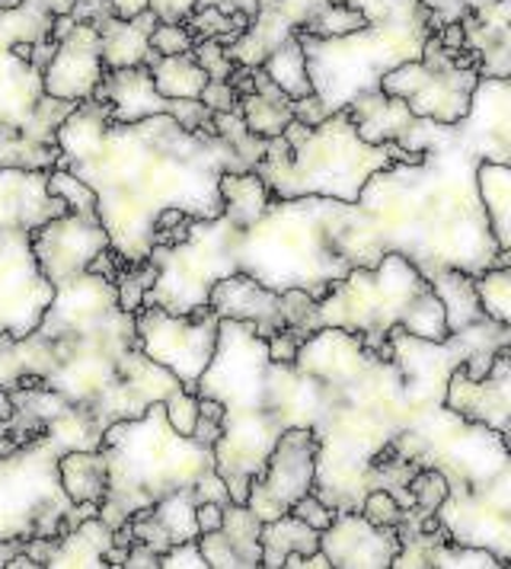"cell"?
<instances>
[{
  "label": "cell",
  "mask_w": 511,
  "mask_h": 569,
  "mask_svg": "<svg viewBox=\"0 0 511 569\" xmlns=\"http://www.w3.org/2000/svg\"><path fill=\"white\" fill-rule=\"evenodd\" d=\"M54 144L58 167L97 192L109 247L128 262L148 259L153 218L163 208L218 218L224 211L221 173L247 170L233 144L214 131H186L167 112L119 126L102 100L77 103L54 131Z\"/></svg>",
  "instance_id": "obj_1"
},
{
  "label": "cell",
  "mask_w": 511,
  "mask_h": 569,
  "mask_svg": "<svg viewBox=\"0 0 511 569\" xmlns=\"http://www.w3.org/2000/svg\"><path fill=\"white\" fill-rule=\"evenodd\" d=\"M100 451L109 467L100 518L112 528L170 492L196 490L204 473L214 470V448L179 436L163 403L112 422L102 432Z\"/></svg>",
  "instance_id": "obj_2"
},
{
  "label": "cell",
  "mask_w": 511,
  "mask_h": 569,
  "mask_svg": "<svg viewBox=\"0 0 511 569\" xmlns=\"http://www.w3.org/2000/svg\"><path fill=\"white\" fill-rule=\"evenodd\" d=\"M422 154H409L397 141L368 144L355 131L349 109H335L320 126L304 131L301 141L269 138L265 154L255 163V177L269 186L275 199H339L355 202L361 186L390 163H409Z\"/></svg>",
  "instance_id": "obj_3"
},
{
  "label": "cell",
  "mask_w": 511,
  "mask_h": 569,
  "mask_svg": "<svg viewBox=\"0 0 511 569\" xmlns=\"http://www.w3.org/2000/svg\"><path fill=\"white\" fill-rule=\"evenodd\" d=\"M339 199L301 196L279 199L265 214L237 237V272L255 282L288 291L301 288L310 298H323L332 284L342 282L352 266L335 257L330 243V221Z\"/></svg>",
  "instance_id": "obj_4"
},
{
  "label": "cell",
  "mask_w": 511,
  "mask_h": 569,
  "mask_svg": "<svg viewBox=\"0 0 511 569\" xmlns=\"http://www.w3.org/2000/svg\"><path fill=\"white\" fill-rule=\"evenodd\" d=\"M68 448L51 432L0 455V541L58 538L77 521L100 516L93 502H71L61 487L58 458Z\"/></svg>",
  "instance_id": "obj_5"
},
{
  "label": "cell",
  "mask_w": 511,
  "mask_h": 569,
  "mask_svg": "<svg viewBox=\"0 0 511 569\" xmlns=\"http://www.w3.org/2000/svg\"><path fill=\"white\" fill-rule=\"evenodd\" d=\"M237 237L224 214L196 221L192 233L177 247H151L157 279L144 305H157L167 313H189L208 305V291L218 279L237 272Z\"/></svg>",
  "instance_id": "obj_6"
},
{
  "label": "cell",
  "mask_w": 511,
  "mask_h": 569,
  "mask_svg": "<svg viewBox=\"0 0 511 569\" xmlns=\"http://www.w3.org/2000/svg\"><path fill=\"white\" fill-rule=\"evenodd\" d=\"M477 80H480L477 54L470 52L467 58L448 54L438 42V32H432L422 46V58L403 61L393 71H387L381 78V90L403 100L415 119L454 126L467 116Z\"/></svg>",
  "instance_id": "obj_7"
},
{
  "label": "cell",
  "mask_w": 511,
  "mask_h": 569,
  "mask_svg": "<svg viewBox=\"0 0 511 569\" xmlns=\"http://www.w3.org/2000/svg\"><path fill=\"white\" fill-rule=\"evenodd\" d=\"M221 317L208 305L189 313H167L157 305H144L134 313L138 346L151 362L173 371L179 385L196 393L202 371L214 356Z\"/></svg>",
  "instance_id": "obj_8"
},
{
  "label": "cell",
  "mask_w": 511,
  "mask_h": 569,
  "mask_svg": "<svg viewBox=\"0 0 511 569\" xmlns=\"http://www.w3.org/2000/svg\"><path fill=\"white\" fill-rule=\"evenodd\" d=\"M317 477V436L307 426H291L272 445L262 470L250 480L247 502L259 521L291 512V506L313 490Z\"/></svg>",
  "instance_id": "obj_9"
},
{
  "label": "cell",
  "mask_w": 511,
  "mask_h": 569,
  "mask_svg": "<svg viewBox=\"0 0 511 569\" xmlns=\"http://www.w3.org/2000/svg\"><path fill=\"white\" fill-rule=\"evenodd\" d=\"M109 247V233L97 214L64 211L32 231V257L51 288L87 272L90 259Z\"/></svg>",
  "instance_id": "obj_10"
},
{
  "label": "cell",
  "mask_w": 511,
  "mask_h": 569,
  "mask_svg": "<svg viewBox=\"0 0 511 569\" xmlns=\"http://www.w3.org/2000/svg\"><path fill=\"white\" fill-rule=\"evenodd\" d=\"M106 64H102L100 29L90 23H74L51 52L49 64L42 71V90L54 100L87 103L97 97Z\"/></svg>",
  "instance_id": "obj_11"
},
{
  "label": "cell",
  "mask_w": 511,
  "mask_h": 569,
  "mask_svg": "<svg viewBox=\"0 0 511 569\" xmlns=\"http://www.w3.org/2000/svg\"><path fill=\"white\" fill-rule=\"evenodd\" d=\"M444 407L460 419L480 422L485 429L509 436V410H511V359L509 349L495 352L492 368L480 381L467 378V368L458 365L448 378L444 388Z\"/></svg>",
  "instance_id": "obj_12"
},
{
  "label": "cell",
  "mask_w": 511,
  "mask_h": 569,
  "mask_svg": "<svg viewBox=\"0 0 511 569\" xmlns=\"http://www.w3.org/2000/svg\"><path fill=\"white\" fill-rule=\"evenodd\" d=\"M511 87L509 78H480L467 116L454 122L460 141L480 157V160H495L509 163L511 157Z\"/></svg>",
  "instance_id": "obj_13"
},
{
  "label": "cell",
  "mask_w": 511,
  "mask_h": 569,
  "mask_svg": "<svg viewBox=\"0 0 511 569\" xmlns=\"http://www.w3.org/2000/svg\"><path fill=\"white\" fill-rule=\"evenodd\" d=\"M320 550L327 553L330 567L339 569H381L393 567L400 553L397 528L374 525L361 512H335L330 528L320 531Z\"/></svg>",
  "instance_id": "obj_14"
},
{
  "label": "cell",
  "mask_w": 511,
  "mask_h": 569,
  "mask_svg": "<svg viewBox=\"0 0 511 569\" xmlns=\"http://www.w3.org/2000/svg\"><path fill=\"white\" fill-rule=\"evenodd\" d=\"M208 308L221 320L250 323L259 337H272L284 327L279 291L259 284L247 272H230L224 279H218L214 288L208 291Z\"/></svg>",
  "instance_id": "obj_15"
},
{
  "label": "cell",
  "mask_w": 511,
  "mask_h": 569,
  "mask_svg": "<svg viewBox=\"0 0 511 569\" xmlns=\"http://www.w3.org/2000/svg\"><path fill=\"white\" fill-rule=\"evenodd\" d=\"M262 521L243 502H228L218 531L199 535V547L208 569H255L262 567Z\"/></svg>",
  "instance_id": "obj_16"
},
{
  "label": "cell",
  "mask_w": 511,
  "mask_h": 569,
  "mask_svg": "<svg viewBox=\"0 0 511 569\" xmlns=\"http://www.w3.org/2000/svg\"><path fill=\"white\" fill-rule=\"evenodd\" d=\"M93 100H102V103L109 106V116H112V122H119V126H131V122H141V119H148V116L170 112V100H163V97L157 93L151 71H148L144 64L106 71Z\"/></svg>",
  "instance_id": "obj_17"
},
{
  "label": "cell",
  "mask_w": 511,
  "mask_h": 569,
  "mask_svg": "<svg viewBox=\"0 0 511 569\" xmlns=\"http://www.w3.org/2000/svg\"><path fill=\"white\" fill-rule=\"evenodd\" d=\"M355 131L361 141L368 144H387V141H400L412 126V112L403 100L383 93V90H371V93H361L352 103L345 106Z\"/></svg>",
  "instance_id": "obj_18"
},
{
  "label": "cell",
  "mask_w": 511,
  "mask_h": 569,
  "mask_svg": "<svg viewBox=\"0 0 511 569\" xmlns=\"http://www.w3.org/2000/svg\"><path fill=\"white\" fill-rule=\"evenodd\" d=\"M157 27V13L144 10L131 20L122 17H109L106 23H100V42H102V64L106 71L116 68H138L148 61L151 54V29Z\"/></svg>",
  "instance_id": "obj_19"
},
{
  "label": "cell",
  "mask_w": 511,
  "mask_h": 569,
  "mask_svg": "<svg viewBox=\"0 0 511 569\" xmlns=\"http://www.w3.org/2000/svg\"><path fill=\"white\" fill-rule=\"evenodd\" d=\"M112 547V525L100 516L83 518L74 528L54 538L49 553V569H100L106 567V550Z\"/></svg>",
  "instance_id": "obj_20"
},
{
  "label": "cell",
  "mask_w": 511,
  "mask_h": 569,
  "mask_svg": "<svg viewBox=\"0 0 511 569\" xmlns=\"http://www.w3.org/2000/svg\"><path fill=\"white\" fill-rule=\"evenodd\" d=\"M473 180L499 250H511V167L495 160H480Z\"/></svg>",
  "instance_id": "obj_21"
},
{
  "label": "cell",
  "mask_w": 511,
  "mask_h": 569,
  "mask_svg": "<svg viewBox=\"0 0 511 569\" xmlns=\"http://www.w3.org/2000/svg\"><path fill=\"white\" fill-rule=\"evenodd\" d=\"M240 116L247 122V129L259 138H279L284 126L294 119L291 112V97L281 93L272 80L265 78L262 68H255L253 93L240 97Z\"/></svg>",
  "instance_id": "obj_22"
},
{
  "label": "cell",
  "mask_w": 511,
  "mask_h": 569,
  "mask_svg": "<svg viewBox=\"0 0 511 569\" xmlns=\"http://www.w3.org/2000/svg\"><path fill=\"white\" fill-rule=\"evenodd\" d=\"M218 192H221V202H224L221 214L240 231L255 224L265 214V208L272 206V192H269L265 182L255 177V170H228V173H221Z\"/></svg>",
  "instance_id": "obj_23"
},
{
  "label": "cell",
  "mask_w": 511,
  "mask_h": 569,
  "mask_svg": "<svg viewBox=\"0 0 511 569\" xmlns=\"http://www.w3.org/2000/svg\"><path fill=\"white\" fill-rule=\"evenodd\" d=\"M432 291L438 295L441 308H444V320H448V333H460L473 323H480L485 313L480 308L477 288H473V276L460 272V269H434L425 276Z\"/></svg>",
  "instance_id": "obj_24"
},
{
  "label": "cell",
  "mask_w": 511,
  "mask_h": 569,
  "mask_svg": "<svg viewBox=\"0 0 511 569\" xmlns=\"http://www.w3.org/2000/svg\"><path fill=\"white\" fill-rule=\"evenodd\" d=\"M144 68L151 71L153 87L163 100H199L208 83L204 68L196 61V54H148Z\"/></svg>",
  "instance_id": "obj_25"
},
{
  "label": "cell",
  "mask_w": 511,
  "mask_h": 569,
  "mask_svg": "<svg viewBox=\"0 0 511 569\" xmlns=\"http://www.w3.org/2000/svg\"><path fill=\"white\" fill-rule=\"evenodd\" d=\"M58 477L61 487L71 496V502H93L100 506L106 496L109 467L100 448H74L58 458Z\"/></svg>",
  "instance_id": "obj_26"
},
{
  "label": "cell",
  "mask_w": 511,
  "mask_h": 569,
  "mask_svg": "<svg viewBox=\"0 0 511 569\" xmlns=\"http://www.w3.org/2000/svg\"><path fill=\"white\" fill-rule=\"evenodd\" d=\"M259 543H262V567L279 569L288 553H304L307 557V553L320 550V531L310 528L298 516L284 512L272 521H262Z\"/></svg>",
  "instance_id": "obj_27"
},
{
  "label": "cell",
  "mask_w": 511,
  "mask_h": 569,
  "mask_svg": "<svg viewBox=\"0 0 511 569\" xmlns=\"http://www.w3.org/2000/svg\"><path fill=\"white\" fill-rule=\"evenodd\" d=\"M259 68H262L265 78L272 80L281 93H288L291 100H301V97H310V93H313V83H310V74H307L304 49H301V42H298V32L288 36L275 52L265 54V61H262Z\"/></svg>",
  "instance_id": "obj_28"
},
{
  "label": "cell",
  "mask_w": 511,
  "mask_h": 569,
  "mask_svg": "<svg viewBox=\"0 0 511 569\" xmlns=\"http://www.w3.org/2000/svg\"><path fill=\"white\" fill-rule=\"evenodd\" d=\"M58 144L36 141L20 129H0V167L3 170H54Z\"/></svg>",
  "instance_id": "obj_29"
},
{
  "label": "cell",
  "mask_w": 511,
  "mask_h": 569,
  "mask_svg": "<svg viewBox=\"0 0 511 569\" xmlns=\"http://www.w3.org/2000/svg\"><path fill=\"white\" fill-rule=\"evenodd\" d=\"M473 288L480 298V308L495 323H511V269L509 266H489L480 276H473Z\"/></svg>",
  "instance_id": "obj_30"
},
{
  "label": "cell",
  "mask_w": 511,
  "mask_h": 569,
  "mask_svg": "<svg viewBox=\"0 0 511 569\" xmlns=\"http://www.w3.org/2000/svg\"><path fill=\"white\" fill-rule=\"evenodd\" d=\"M364 23H368L364 13L355 10V7H349V3H327V7H320V10L307 20V27L301 29V32L317 36V39H335V36L358 32Z\"/></svg>",
  "instance_id": "obj_31"
},
{
  "label": "cell",
  "mask_w": 511,
  "mask_h": 569,
  "mask_svg": "<svg viewBox=\"0 0 511 569\" xmlns=\"http://www.w3.org/2000/svg\"><path fill=\"white\" fill-rule=\"evenodd\" d=\"M153 279H157V266L151 259L141 262H126L122 276L116 279V295H119V308L128 313H138L144 308V298L151 291Z\"/></svg>",
  "instance_id": "obj_32"
},
{
  "label": "cell",
  "mask_w": 511,
  "mask_h": 569,
  "mask_svg": "<svg viewBox=\"0 0 511 569\" xmlns=\"http://www.w3.org/2000/svg\"><path fill=\"white\" fill-rule=\"evenodd\" d=\"M432 567L438 569H502L505 563L483 547H467V543L441 541L432 550Z\"/></svg>",
  "instance_id": "obj_33"
},
{
  "label": "cell",
  "mask_w": 511,
  "mask_h": 569,
  "mask_svg": "<svg viewBox=\"0 0 511 569\" xmlns=\"http://www.w3.org/2000/svg\"><path fill=\"white\" fill-rule=\"evenodd\" d=\"M49 192L64 199V206L71 211H83V214H97V192L83 180H77L71 170L54 167L49 170Z\"/></svg>",
  "instance_id": "obj_34"
},
{
  "label": "cell",
  "mask_w": 511,
  "mask_h": 569,
  "mask_svg": "<svg viewBox=\"0 0 511 569\" xmlns=\"http://www.w3.org/2000/svg\"><path fill=\"white\" fill-rule=\"evenodd\" d=\"M151 52L157 54H186L196 49V32L186 27V20H179V23H160L157 20V27L151 29Z\"/></svg>",
  "instance_id": "obj_35"
},
{
  "label": "cell",
  "mask_w": 511,
  "mask_h": 569,
  "mask_svg": "<svg viewBox=\"0 0 511 569\" xmlns=\"http://www.w3.org/2000/svg\"><path fill=\"white\" fill-rule=\"evenodd\" d=\"M361 516L368 518V521H374V525H387V528H397L400 521H403V506H400V499L393 496V492L387 490H368L364 492V499H361Z\"/></svg>",
  "instance_id": "obj_36"
},
{
  "label": "cell",
  "mask_w": 511,
  "mask_h": 569,
  "mask_svg": "<svg viewBox=\"0 0 511 569\" xmlns=\"http://www.w3.org/2000/svg\"><path fill=\"white\" fill-rule=\"evenodd\" d=\"M163 410H167V419H170V426L177 429L179 436H192L196 419H199V393H192V390L186 388L173 390L163 400Z\"/></svg>",
  "instance_id": "obj_37"
},
{
  "label": "cell",
  "mask_w": 511,
  "mask_h": 569,
  "mask_svg": "<svg viewBox=\"0 0 511 569\" xmlns=\"http://www.w3.org/2000/svg\"><path fill=\"white\" fill-rule=\"evenodd\" d=\"M196 61L204 68L208 80H228L230 71H233V61H230L228 46H221L218 39H199L196 42Z\"/></svg>",
  "instance_id": "obj_38"
},
{
  "label": "cell",
  "mask_w": 511,
  "mask_h": 569,
  "mask_svg": "<svg viewBox=\"0 0 511 569\" xmlns=\"http://www.w3.org/2000/svg\"><path fill=\"white\" fill-rule=\"evenodd\" d=\"M291 516H298L301 521H307L310 528H317V531H323V528H330V521L335 518V509L327 506L317 492L310 490L304 492L294 506H291Z\"/></svg>",
  "instance_id": "obj_39"
},
{
  "label": "cell",
  "mask_w": 511,
  "mask_h": 569,
  "mask_svg": "<svg viewBox=\"0 0 511 569\" xmlns=\"http://www.w3.org/2000/svg\"><path fill=\"white\" fill-rule=\"evenodd\" d=\"M160 569H208L202 547H199V538L173 543L170 550H163L160 553Z\"/></svg>",
  "instance_id": "obj_40"
},
{
  "label": "cell",
  "mask_w": 511,
  "mask_h": 569,
  "mask_svg": "<svg viewBox=\"0 0 511 569\" xmlns=\"http://www.w3.org/2000/svg\"><path fill=\"white\" fill-rule=\"evenodd\" d=\"M199 100H202L211 112H230V109L240 106V93L230 87L228 80H208Z\"/></svg>",
  "instance_id": "obj_41"
},
{
  "label": "cell",
  "mask_w": 511,
  "mask_h": 569,
  "mask_svg": "<svg viewBox=\"0 0 511 569\" xmlns=\"http://www.w3.org/2000/svg\"><path fill=\"white\" fill-rule=\"evenodd\" d=\"M291 112H294L298 122H304L307 129H313V126H320L330 116L332 109L317 93H310V97H301V100H291Z\"/></svg>",
  "instance_id": "obj_42"
},
{
  "label": "cell",
  "mask_w": 511,
  "mask_h": 569,
  "mask_svg": "<svg viewBox=\"0 0 511 569\" xmlns=\"http://www.w3.org/2000/svg\"><path fill=\"white\" fill-rule=\"evenodd\" d=\"M196 0H148V10L157 13L160 23H179L192 13Z\"/></svg>",
  "instance_id": "obj_43"
},
{
  "label": "cell",
  "mask_w": 511,
  "mask_h": 569,
  "mask_svg": "<svg viewBox=\"0 0 511 569\" xmlns=\"http://www.w3.org/2000/svg\"><path fill=\"white\" fill-rule=\"evenodd\" d=\"M160 567V553L148 547V543L141 541H131L128 543V553H126V569H157Z\"/></svg>",
  "instance_id": "obj_44"
},
{
  "label": "cell",
  "mask_w": 511,
  "mask_h": 569,
  "mask_svg": "<svg viewBox=\"0 0 511 569\" xmlns=\"http://www.w3.org/2000/svg\"><path fill=\"white\" fill-rule=\"evenodd\" d=\"M221 518H224V506H221V502H199V506H196L199 535H204V531H218V528H221Z\"/></svg>",
  "instance_id": "obj_45"
},
{
  "label": "cell",
  "mask_w": 511,
  "mask_h": 569,
  "mask_svg": "<svg viewBox=\"0 0 511 569\" xmlns=\"http://www.w3.org/2000/svg\"><path fill=\"white\" fill-rule=\"evenodd\" d=\"M109 3H112L116 17H122V20H131L148 10V0H109Z\"/></svg>",
  "instance_id": "obj_46"
},
{
  "label": "cell",
  "mask_w": 511,
  "mask_h": 569,
  "mask_svg": "<svg viewBox=\"0 0 511 569\" xmlns=\"http://www.w3.org/2000/svg\"><path fill=\"white\" fill-rule=\"evenodd\" d=\"M32 3H42V7L51 10L54 17H64V13H71V7H74V0H32Z\"/></svg>",
  "instance_id": "obj_47"
},
{
  "label": "cell",
  "mask_w": 511,
  "mask_h": 569,
  "mask_svg": "<svg viewBox=\"0 0 511 569\" xmlns=\"http://www.w3.org/2000/svg\"><path fill=\"white\" fill-rule=\"evenodd\" d=\"M23 550V541H0V567H7Z\"/></svg>",
  "instance_id": "obj_48"
},
{
  "label": "cell",
  "mask_w": 511,
  "mask_h": 569,
  "mask_svg": "<svg viewBox=\"0 0 511 569\" xmlns=\"http://www.w3.org/2000/svg\"><path fill=\"white\" fill-rule=\"evenodd\" d=\"M13 416V400H10V390L0 388V422H7Z\"/></svg>",
  "instance_id": "obj_49"
},
{
  "label": "cell",
  "mask_w": 511,
  "mask_h": 569,
  "mask_svg": "<svg viewBox=\"0 0 511 569\" xmlns=\"http://www.w3.org/2000/svg\"><path fill=\"white\" fill-rule=\"evenodd\" d=\"M23 0H0V10H13V7H20Z\"/></svg>",
  "instance_id": "obj_50"
}]
</instances>
